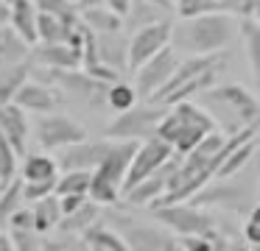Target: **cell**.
<instances>
[{"label":"cell","instance_id":"27","mask_svg":"<svg viewBox=\"0 0 260 251\" xmlns=\"http://www.w3.org/2000/svg\"><path fill=\"white\" fill-rule=\"evenodd\" d=\"M31 209H34V229L40 234L56 229L59 221H62V206H59L56 195H48V198L34 201V204H31Z\"/></svg>","mask_w":260,"mask_h":251},{"label":"cell","instance_id":"23","mask_svg":"<svg viewBox=\"0 0 260 251\" xmlns=\"http://www.w3.org/2000/svg\"><path fill=\"white\" fill-rule=\"evenodd\" d=\"M101 221V204H95L92 198H87L84 204L79 206V209L68 212V215H62V221H59V229H62L64 234H84L90 226H95V223Z\"/></svg>","mask_w":260,"mask_h":251},{"label":"cell","instance_id":"38","mask_svg":"<svg viewBox=\"0 0 260 251\" xmlns=\"http://www.w3.org/2000/svg\"><path fill=\"white\" fill-rule=\"evenodd\" d=\"M243 240H246L252 248L260 245V201H254V206L249 209V218L243 223Z\"/></svg>","mask_w":260,"mask_h":251},{"label":"cell","instance_id":"3","mask_svg":"<svg viewBox=\"0 0 260 251\" xmlns=\"http://www.w3.org/2000/svg\"><path fill=\"white\" fill-rule=\"evenodd\" d=\"M226 59L224 53H210V56H187L179 61L176 73L171 81L151 98V103L159 106H174L179 100H193V95L207 92L215 84V76L224 70Z\"/></svg>","mask_w":260,"mask_h":251},{"label":"cell","instance_id":"21","mask_svg":"<svg viewBox=\"0 0 260 251\" xmlns=\"http://www.w3.org/2000/svg\"><path fill=\"white\" fill-rule=\"evenodd\" d=\"M59 170H62V167H59L56 156H51L48 151H37V154L23 156L20 176H23V182H56Z\"/></svg>","mask_w":260,"mask_h":251},{"label":"cell","instance_id":"35","mask_svg":"<svg viewBox=\"0 0 260 251\" xmlns=\"http://www.w3.org/2000/svg\"><path fill=\"white\" fill-rule=\"evenodd\" d=\"M174 11L179 14V20H190V17H202L221 9H218V0H174Z\"/></svg>","mask_w":260,"mask_h":251},{"label":"cell","instance_id":"18","mask_svg":"<svg viewBox=\"0 0 260 251\" xmlns=\"http://www.w3.org/2000/svg\"><path fill=\"white\" fill-rule=\"evenodd\" d=\"M59 89L51 87V84L45 81H25L23 87H20V92L14 95V103L20 106V109L31 112V115H51V112H56L59 106Z\"/></svg>","mask_w":260,"mask_h":251},{"label":"cell","instance_id":"6","mask_svg":"<svg viewBox=\"0 0 260 251\" xmlns=\"http://www.w3.org/2000/svg\"><path fill=\"white\" fill-rule=\"evenodd\" d=\"M37 78L51 84V87H56L59 92L70 95V98L79 100V103L92 106V109L107 103L109 81L90 76V73L81 70V67L79 70H45V67H37Z\"/></svg>","mask_w":260,"mask_h":251},{"label":"cell","instance_id":"52","mask_svg":"<svg viewBox=\"0 0 260 251\" xmlns=\"http://www.w3.org/2000/svg\"><path fill=\"white\" fill-rule=\"evenodd\" d=\"M254 251H260V245H257V248H254Z\"/></svg>","mask_w":260,"mask_h":251},{"label":"cell","instance_id":"39","mask_svg":"<svg viewBox=\"0 0 260 251\" xmlns=\"http://www.w3.org/2000/svg\"><path fill=\"white\" fill-rule=\"evenodd\" d=\"M254 3H257V0H218V9L226 11V14H232V17H238V20H249Z\"/></svg>","mask_w":260,"mask_h":251},{"label":"cell","instance_id":"7","mask_svg":"<svg viewBox=\"0 0 260 251\" xmlns=\"http://www.w3.org/2000/svg\"><path fill=\"white\" fill-rule=\"evenodd\" d=\"M168 106L159 103H143V106H132L129 112L115 115V120L104 128V137L109 139H132V142H143L148 137H157V128L162 123Z\"/></svg>","mask_w":260,"mask_h":251},{"label":"cell","instance_id":"5","mask_svg":"<svg viewBox=\"0 0 260 251\" xmlns=\"http://www.w3.org/2000/svg\"><path fill=\"white\" fill-rule=\"evenodd\" d=\"M137 151V142L132 139H115L112 151L107 154V159L92 170V184H90V198L95 204H115L123 195L126 173H129L132 156Z\"/></svg>","mask_w":260,"mask_h":251},{"label":"cell","instance_id":"8","mask_svg":"<svg viewBox=\"0 0 260 251\" xmlns=\"http://www.w3.org/2000/svg\"><path fill=\"white\" fill-rule=\"evenodd\" d=\"M154 218H157L159 226H165L168 232L179 234V237H187V234H207L215 232V218L210 215L204 206H196L190 201H176V204H165L154 209Z\"/></svg>","mask_w":260,"mask_h":251},{"label":"cell","instance_id":"34","mask_svg":"<svg viewBox=\"0 0 260 251\" xmlns=\"http://www.w3.org/2000/svg\"><path fill=\"white\" fill-rule=\"evenodd\" d=\"M17 159H20V154L14 151V145L0 134V182L3 184H9L17 176Z\"/></svg>","mask_w":260,"mask_h":251},{"label":"cell","instance_id":"51","mask_svg":"<svg viewBox=\"0 0 260 251\" xmlns=\"http://www.w3.org/2000/svg\"><path fill=\"white\" fill-rule=\"evenodd\" d=\"M0 190H3V182H0Z\"/></svg>","mask_w":260,"mask_h":251},{"label":"cell","instance_id":"4","mask_svg":"<svg viewBox=\"0 0 260 251\" xmlns=\"http://www.w3.org/2000/svg\"><path fill=\"white\" fill-rule=\"evenodd\" d=\"M202 100L213 106V112H210L213 117L221 115V120H224L221 131L226 134H235L246 126L260 123V98L241 84H218V87L213 84L207 92H202Z\"/></svg>","mask_w":260,"mask_h":251},{"label":"cell","instance_id":"46","mask_svg":"<svg viewBox=\"0 0 260 251\" xmlns=\"http://www.w3.org/2000/svg\"><path fill=\"white\" fill-rule=\"evenodd\" d=\"M226 251H254V248L249 243H232L230 240V243H226Z\"/></svg>","mask_w":260,"mask_h":251},{"label":"cell","instance_id":"40","mask_svg":"<svg viewBox=\"0 0 260 251\" xmlns=\"http://www.w3.org/2000/svg\"><path fill=\"white\" fill-rule=\"evenodd\" d=\"M9 229H34V209L28 206H20L17 212L12 215V221H9Z\"/></svg>","mask_w":260,"mask_h":251},{"label":"cell","instance_id":"28","mask_svg":"<svg viewBox=\"0 0 260 251\" xmlns=\"http://www.w3.org/2000/svg\"><path fill=\"white\" fill-rule=\"evenodd\" d=\"M25 204L23 198V176H14L9 184H3V190H0V226H6L9 221H12V215L20 209V206Z\"/></svg>","mask_w":260,"mask_h":251},{"label":"cell","instance_id":"12","mask_svg":"<svg viewBox=\"0 0 260 251\" xmlns=\"http://www.w3.org/2000/svg\"><path fill=\"white\" fill-rule=\"evenodd\" d=\"M179 56H176V48H165L159 50L157 56H151V59L146 61V64H140L135 70V89L140 98L151 100L154 95L159 92V89L165 87V84L171 81V76L176 73V67H179Z\"/></svg>","mask_w":260,"mask_h":251},{"label":"cell","instance_id":"20","mask_svg":"<svg viewBox=\"0 0 260 251\" xmlns=\"http://www.w3.org/2000/svg\"><path fill=\"white\" fill-rule=\"evenodd\" d=\"M31 48H34V45H31L14 25H9V22L0 25V70L14 67V64H20V61H28Z\"/></svg>","mask_w":260,"mask_h":251},{"label":"cell","instance_id":"36","mask_svg":"<svg viewBox=\"0 0 260 251\" xmlns=\"http://www.w3.org/2000/svg\"><path fill=\"white\" fill-rule=\"evenodd\" d=\"M9 234H12V243L17 251H42V245H45L37 229H9Z\"/></svg>","mask_w":260,"mask_h":251},{"label":"cell","instance_id":"29","mask_svg":"<svg viewBox=\"0 0 260 251\" xmlns=\"http://www.w3.org/2000/svg\"><path fill=\"white\" fill-rule=\"evenodd\" d=\"M241 37L246 42V56H249V67H252L254 84L260 89V25L254 20H241Z\"/></svg>","mask_w":260,"mask_h":251},{"label":"cell","instance_id":"26","mask_svg":"<svg viewBox=\"0 0 260 251\" xmlns=\"http://www.w3.org/2000/svg\"><path fill=\"white\" fill-rule=\"evenodd\" d=\"M28 73H31V59L0 70V103H12L14 95L20 92V87L28 81Z\"/></svg>","mask_w":260,"mask_h":251},{"label":"cell","instance_id":"17","mask_svg":"<svg viewBox=\"0 0 260 251\" xmlns=\"http://www.w3.org/2000/svg\"><path fill=\"white\" fill-rule=\"evenodd\" d=\"M126 229V243L129 251H185L182 243H176L171 237V232H165V226H146V223L123 221Z\"/></svg>","mask_w":260,"mask_h":251},{"label":"cell","instance_id":"10","mask_svg":"<svg viewBox=\"0 0 260 251\" xmlns=\"http://www.w3.org/2000/svg\"><path fill=\"white\" fill-rule=\"evenodd\" d=\"M174 159V148L171 142H165L162 137H148L143 142H137V151L132 156V165H129V173H126V184H123V193H129L135 184H140L143 178H148L151 173H157L165 162Z\"/></svg>","mask_w":260,"mask_h":251},{"label":"cell","instance_id":"42","mask_svg":"<svg viewBox=\"0 0 260 251\" xmlns=\"http://www.w3.org/2000/svg\"><path fill=\"white\" fill-rule=\"evenodd\" d=\"M73 248V237H62V240H45V245H42V251H70Z\"/></svg>","mask_w":260,"mask_h":251},{"label":"cell","instance_id":"30","mask_svg":"<svg viewBox=\"0 0 260 251\" xmlns=\"http://www.w3.org/2000/svg\"><path fill=\"white\" fill-rule=\"evenodd\" d=\"M157 20H165V9H159L157 3H151V0H135L129 9V14H126V25H129V31H137V28L143 25H151V22Z\"/></svg>","mask_w":260,"mask_h":251},{"label":"cell","instance_id":"32","mask_svg":"<svg viewBox=\"0 0 260 251\" xmlns=\"http://www.w3.org/2000/svg\"><path fill=\"white\" fill-rule=\"evenodd\" d=\"M137 89H135V84H129V81H115V84H109V95H107V106L115 112V115H120V112H129L132 106H137Z\"/></svg>","mask_w":260,"mask_h":251},{"label":"cell","instance_id":"19","mask_svg":"<svg viewBox=\"0 0 260 251\" xmlns=\"http://www.w3.org/2000/svg\"><path fill=\"white\" fill-rule=\"evenodd\" d=\"M28 112L20 109L17 103H0V134L9 139V142L14 145V151H17L20 156H25V142H28Z\"/></svg>","mask_w":260,"mask_h":251},{"label":"cell","instance_id":"22","mask_svg":"<svg viewBox=\"0 0 260 251\" xmlns=\"http://www.w3.org/2000/svg\"><path fill=\"white\" fill-rule=\"evenodd\" d=\"M95 50L104 64H109L112 70L129 67V42L123 39V31L120 33H95Z\"/></svg>","mask_w":260,"mask_h":251},{"label":"cell","instance_id":"45","mask_svg":"<svg viewBox=\"0 0 260 251\" xmlns=\"http://www.w3.org/2000/svg\"><path fill=\"white\" fill-rule=\"evenodd\" d=\"M79 11H87V9H95V6H107V0H76Z\"/></svg>","mask_w":260,"mask_h":251},{"label":"cell","instance_id":"48","mask_svg":"<svg viewBox=\"0 0 260 251\" xmlns=\"http://www.w3.org/2000/svg\"><path fill=\"white\" fill-rule=\"evenodd\" d=\"M252 162H254V173H257V182H260V142H257V148H254ZM257 187H260V184H257Z\"/></svg>","mask_w":260,"mask_h":251},{"label":"cell","instance_id":"9","mask_svg":"<svg viewBox=\"0 0 260 251\" xmlns=\"http://www.w3.org/2000/svg\"><path fill=\"white\" fill-rule=\"evenodd\" d=\"M196 206H215V209H252V187L246 184H238V173L235 176H215L213 182H207L199 190L193 198H187Z\"/></svg>","mask_w":260,"mask_h":251},{"label":"cell","instance_id":"43","mask_svg":"<svg viewBox=\"0 0 260 251\" xmlns=\"http://www.w3.org/2000/svg\"><path fill=\"white\" fill-rule=\"evenodd\" d=\"M132 3H135V0H107V6H109L112 11H118L120 17H126V14H129Z\"/></svg>","mask_w":260,"mask_h":251},{"label":"cell","instance_id":"11","mask_svg":"<svg viewBox=\"0 0 260 251\" xmlns=\"http://www.w3.org/2000/svg\"><path fill=\"white\" fill-rule=\"evenodd\" d=\"M174 42V22L171 20H157L151 25H143L137 31H132L129 39V70L135 73L140 64H146L151 56H157L159 50H165Z\"/></svg>","mask_w":260,"mask_h":251},{"label":"cell","instance_id":"15","mask_svg":"<svg viewBox=\"0 0 260 251\" xmlns=\"http://www.w3.org/2000/svg\"><path fill=\"white\" fill-rule=\"evenodd\" d=\"M174 170H176V162H174V159L165 162V165L159 167L157 173H151V176L143 178L140 184H135L129 193H123V198L129 201L132 206H148V209H154V206H157L159 201L168 195Z\"/></svg>","mask_w":260,"mask_h":251},{"label":"cell","instance_id":"47","mask_svg":"<svg viewBox=\"0 0 260 251\" xmlns=\"http://www.w3.org/2000/svg\"><path fill=\"white\" fill-rule=\"evenodd\" d=\"M6 22H9V3L0 0V25H6Z\"/></svg>","mask_w":260,"mask_h":251},{"label":"cell","instance_id":"49","mask_svg":"<svg viewBox=\"0 0 260 251\" xmlns=\"http://www.w3.org/2000/svg\"><path fill=\"white\" fill-rule=\"evenodd\" d=\"M151 3H157L159 9H165V11H171V9H174V0H151Z\"/></svg>","mask_w":260,"mask_h":251},{"label":"cell","instance_id":"41","mask_svg":"<svg viewBox=\"0 0 260 251\" xmlns=\"http://www.w3.org/2000/svg\"><path fill=\"white\" fill-rule=\"evenodd\" d=\"M90 198V195H62L59 198V206H62V215H68V212H73V209H79L84 201Z\"/></svg>","mask_w":260,"mask_h":251},{"label":"cell","instance_id":"50","mask_svg":"<svg viewBox=\"0 0 260 251\" xmlns=\"http://www.w3.org/2000/svg\"><path fill=\"white\" fill-rule=\"evenodd\" d=\"M249 20H254V22L260 25V0L254 3V9H252V17H249Z\"/></svg>","mask_w":260,"mask_h":251},{"label":"cell","instance_id":"31","mask_svg":"<svg viewBox=\"0 0 260 251\" xmlns=\"http://www.w3.org/2000/svg\"><path fill=\"white\" fill-rule=\"evenodd\" d=\"M92 170H64L56 182V198L62 195H90Z\"/></svg>","mask_w":260,"mask_h":251},{"label":"cell","instance_id":"1","mask_svg":"<svg viewBox=\"0 0 260 251\" xmlns=\"http://www.w3.org/2000/svg\"><path fill=\"white\" fill-rule=\"evenodd\" d=\"M238 28V17L226 11H210L174 25V45L176 50H187L190 56L224 53V48L235 39Z\"/></svg>","mask_w":260,"mask_h":251},{"label":"cell","instance_id":"44","mask_svg":"<svg viewBox=\"0 0 260 251\" xmlns=\"http://www.w3.org/2000/svg\"><path fill=\"white\" fill-rule=\"evenodd\" d=\"M0 251H17L14 243H12V234L3 232V226H0Z\"/></svg>","mask_w":260,"mask_h":251},{"label":"cell","instance_id":"37","mask_svg":"<svg viewBox=\"0 0 260 251\" xmlns=\"http://www.w3.org/2000/svg\"><path fill=\"white\" fill-rule=\"evenodd\" d=\"M56 182H59V178H56ZM56 182H23L25 204H34V201H40V198L56 195Z\"/></svg>","mask_w":260,"mask_h":251},{"label":"cell","instance_id":"33","mask_svg":"<svg viewBox=\"0 0 260 251\" xmlns=\"http://www.w3.org/2000/svg\"><path fill=\"white\" fill-rule=\"evenodd\" d=\"M40 11H48V14H56L62 20H70V22H79L81 20V11L76 6V0H34Z\"/></svg>","mask_w":260,"mask_h":251},{"label":"cell","instance_id":"14","mask_svg":"<svg viewBox=\"0 0 260 251\" xmlns=\"http://www.w3.org/2000/svg\"><path fill=\"white\" fill-rule=\"evenodd\" d=\"M112 145H115V139H109V137H101V139L87 137V139H81V142H73V145H68V148L56 151L59 167H62V170H95V167L107 159Z\"/></svg>","mask_w":260,"mask_h":251},{"label":"cell","instance_id":"24","mask_svg":"<svg viewBox=\"0 0 260 251\" xmlns=\"http://www.w3.org/2000/svg\"><path fill=\"white\" fill-rule=\"evenodd\" d=\"M81 20H84L87 28L95 31V33H120L126 17H120L118 11H112L109 6H95V9L81 11Z\"/></svg>","mask_w":260,"mask_h":251},{"label":"cell","instance_id":"25","mask_svg":"<svg viewBox=\"0 0 260 251\" xmlns=\"http://www.w3.org/2000/svg\"><path fill=\"white\" fill-rule=\"evenodd\" d=\"M84 243L90 245L92 251H129V243H126V237H120L115 229L104 226V223H95V226H90L84 234Z\"/></svg>","mask_w":260,"mask_h":251},{"label":"cell","instance_id":"13","mask_svg":"<svg viewBox=\"0 0 260 251\" xmlns=\"http://www.w3.org/2000/svg\"><path fill=\"white\" fill-rule=\"evenodd\" d=\"M81 139H87V128L70 115L51 112V115H42L37 123V142L42 145V151H62Z\"/></svg>","mask_w":260,"mask_h":251},{"label":"cell","instance_id":"2","mask_svg":"<svg viewBox=\"0 0 260 251\" xmlns=\"http://www.w3.org/2000/svg\"><path fill=\"white\" fill-rule=\"evenodd\" d=\"M213 131H218L215 117L196 100H179V103L168 106L162 123H159L157 134L171 142L174 154H190L204 137H210Z\"/></svg>","mask_w":260,"mask_h":251},{"label":"cell","instance_id":"16","mask_svg":"<svg viewBox=\"0 0 260 251\" xmlns=\"http://www.w3.org/2000/svg\"><path fill=\"white\" fill-rule=\"evenodd\" d=\"M28 59L34 67H45V70H79L81 48L70 42H37Z\"/></svg>","mask_w":260,"mask_h":251}]
</instances>
